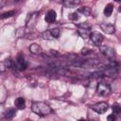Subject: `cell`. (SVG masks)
<instances>
[{"instance_id": "6", "label": "cell", "mask_w": 121, "mask_h": 121, "mask_svg": "<svg viewBox=\"0 0 121 121\" xmlns=\"http://www.w3.org/2000/svg\"><path fill=\"white\" fill-rule=\"evenodd\" d=\"M100 51H101V53L104 56H106L110 60H112L114 58V56H115L114 49L112 47H111V46H108V45H102V46H100Z\"/></svg>"}, {"instance_id": "20", "label": "cell", "mask_w": 121, "mask_h": 121, "mask_svg": "<svg viewBox=\"0 0 121 121\" xmlns=\"http://www.w3.org/2000/svg\"><path fill=\"white\" fill-rule=\"evenodd\" d=\"M4 65H5L6 68H10V67H12V60H5Z\"/></svg>"}, {"instance_id": "18", "label": "cell", "mask_w": 121, "mask_h": 121, "mask_svg": "<svg viewBox=\"0 0 121 121\" xmlns=\"http://www.w3.org/2000/svg\"><path fill=\"white\" fill-rule=\"evenodd\" d=\"M42 37H43V39H46V40H51V39H53V37H52V35H51V33H50V30H46L45 32H43V33L42 34Z\"/></svg>"}, {"instance_id": "13", "label": "cell", "mask_w": 121, "mask_h": 121, "mask_svg": "<svg viewBox=\"0 0 121 121\" xmlns=\"http://www.w3.org/2000/svg\"><path fill=\"white\" fill-rule=\"evenodd\" d=\"M112 10H113V6H112V4H108V5L105 7V9H104V15H105L106 17L111 16Z\"/></svg>"}, {"instance_id": "24", "label": "cell", "mask_w": 121, "mask_h": 121, "mask_svg": "<svg viewBox=\"0 0 121 121\" xmlns=\"http://www.w3.org/2000/svg\"><path fill=\"white\" fill-rule=\"evenodd\" d=\"M5 5V2H0V8H2Z\"/></svg>"}, {"instance_id": "8", "label": "cell", "mask_w": 121, "mask_h": 121, "mask_svg": "<svg viewBox=\"0 0 121 121\" xmlns=\"http://www.w3.org/2000/svg\"><path fill=\"white\" fill-rule=\"evenodd\" d=\"M100 28L107 34H112L114 32V26L110 23H101Z\"/></svg>"}, {"instance_id": "12", "label": "cell", "mask_w": 121, "mask_h": 121, "mask_svg": "<svg viewBox=\"0 0 121 121\" xmlns=\"http://www.w3.org/2000/svg\"><path fill=\"white\" fill-rule=\"evenodd\" d=\"M63 4H64V6H65L66 8H70V9H72V8H75L77 5H78V4H79V1H75V0H65V1H63Z\"/></svg>"}, {"instance_id": "19", "label": "cell", "mask_w": 121, "mask_h": 121, "mask_svg": "<svg viewBox=\"0 0 121 121\" xmlns=\"http://www.w3.org/2000/svg\"><path fill=\"white\" fill-rule=\"evenodd\" d=\"M112 111H113L114 114H119L121 112V107L118 104H114V105H112Z\"/></svg>"}, {"instance_id": "5", "label": "cell", "mask_w": 121, "mask_h": 121, "mask_svg": "<svg viewBox=\"0 0 121 121\" xmlns=\"http://www.w3.org/2000/svg\"><path fill=\"white\" fill-rule=\"evenodd\" d=\"M108 108H109V105L106 102H98V103H95V104L91 106V109L93 111H95V112L99 113V114H102V113L106 112Z\"/></svg>"}, {"instance_id": "22", "label": "cell", "mask_w": 121, "mask_h": 121, "mask_svg": "<svg viewBox=\"0 0 121 121\" xmlns=\"http://www.w3.org/2000/svg\"><path fill=\"white\" fill-rule=\"evenodd\" d=\"M107 121H116V117L114 114H110L107 117Z\"/></svg>"}, {"instance_id": "21", "label": "cell", "mask_w": 121, "mask_h": 121, "mask_svg": "<svg viewBox=\"0 0 121 121\" xmlns=\"http://www.w3.org/2000/svg\"><path fill=\"white\" fill-rule=\"evenodd\" d=\"M69 17H70V19H71V20L76 21V20H78V13H76V12H74V13H71Z\"/></svg>"}, {"instance_id": "3", "label": "cell", "mask_w": 121, "mask_h": 121, "mask_svg": "<svg viewBox=\"0 0 121 121\" xmlns=\"http://www.w3.org/2000/svg\"><path fill=\"white\" fill-rule=\"evenodd\" d=\"M96 93L100 95H108L111 94V87L106 82H99L96 87Z\"/></svg>"}, {"instance_id": "16", "label": "cell", "mask_w": 121, "mask_h": 121, "mask_svg": "<svg viewBox=\"0 0 121 121\" xmlns=\"http://www.w3.org/2000/svg\"><path fill=\"white\" fill-rule=\"evenodd\" d=\"M78 12H81V13L84 14L85 16H88V15L91 13V10H90V9H89L88 7H83V8H81V9H79L78 10Z\"/></svg>"}, {"instance_id": "7", "label": "cell", "mask_w": 121, "mask_h": 121, "mask_svg": "<svg viewBox=\"0 0 121 121\" xmlns=\"http://www.w3.org/2000/svg\"><path fill=\"white\" fill-rule=\"evenodd\" d=\"M90 39L95 45H100L101 43L103 42V35L100 34L99 32H93L90 34Z\"/></svg>"}, {"instance_id": "9", "label": "cell", "mask_w": 121, "mask_h": 121, "mask_svg": "<svg viewBox=\"0 0 121 121\" xmlns=\"http://www.w3.org/2000/svg\"><path fill=\"white\" fill-rule=\"evenodd\" d=\"M44 19H45L46 23H48V24H53V23L56 21V19H57V13H56V11L53 10V9H50V10L46 13Z\"/></svg>"}, {"instance_id": "14", "label": "cell", "mask_w": 121, "mask_h": 121, "mask_svg": "<svg viewBox=\"0 0 121 121\" xmlns=\"http://www.w3.org/2000/svg\"><path fill=\"white\" fill-rule=\"evenodd\" d=\"M15 113H16V112H15V110L14 109H9L7 112H6V114H5V117H6V119L7 120H11L14 116H15Z\"/></svg>"}, {"instance_id": "2", "label": "cell", "mask_w": 121, "mask_h": 121, "mask_svg": "<svg viewBox=\"0 0 121 121\" xmlns=\"http://www.w3.org/2000/svg\"><path fill=\"white\" fill-rule=\"evenodd\" d=\"M78 32V34L81 38L87 39V38L90 37V34H91V26H89L87 23L79 24Z\"/></svg>"}, {"instance_id": "15", "label": "cell", "mask_w": 121, "mask_h": 121, "mask_svg": "<svg viewBox=\"0 0 121 121\" xmlns=\"http://www.w3.org/2000/svg\"><path fill=\"white\" fill-rule=\"evenodd\" d=\"M14 14H15V11H14V10L7 11V12H4V13L0 14V19H6V18H9V17L13 16Z\"/></svg>"}, {"instance_id": "11", "label": "cell", "mask_w": 121, "mask_h": 121, "mask_svg": "<svg viewBox=\"0 0 121 121\" xmlns=\"http://www.w3.org/2000/svg\"><path fill=\"white\" fill-rule=\"evenodd\" d=\"M29 50H30V52L31 53H33V54H41L42 53V47L39 45V44H37V43H33V44H31L30 46H29Z\"/></svg>"}, {"instance_id": "17", "label": "cell", "mask_w": 121, "mask_h": 121, "mask_svg": "<svg viewBox=\"0 0 121 121\" xmlns=\"http://www.w3.org/2000/svg\"><path fill=\"white\" fill-rule=\"evenodd\" d=\"M49 30H50V33H51L53 38L59 37V35H60V29L59 28H53V29H49Z\"/></svg>"}, {"instance_id": "23", "label": "cell", "mask_w": 121, "mask_h": 121, "mask_svg": "<svg viewBox=\"0 0 121 121\" xmlns=\"http://www.w3.org/2000/svg\"><path fill=\"white\" fill-rule=\"evenodd\" d=\"M92 52V50L91 49H87V48H83L82 50H81V54L82 55H88V54H90Z\"/></svg>"}, {"instance_id": "10", "label": "cell", "mask_w": 121, "mask_h": 121, "mask_svg": "<svg viewBox=\"0 0 121 121\" xmlns=\"http://www.w3.org/2000/svg\"><path fill=\"white\" fill-rule=\"evenodd\" d=\"M14 104H15L16 108L19 109V110H23V109H25V107H26V101H25V99H24L23 97H18V98H16Z\"/></svg>"}, {"instance_id": "1", "label": "cell", "mask_w": 121, "mask_h": 121, "mask_svg": "<svg viewBox=\"0 0 121 121\" xmlns=\"http://www.w3.org/2000/svg\"><path fill=\"white\" fill-rule=\"evenodd\" d=\"M31 109L38 115H47L52 112V109L43 102H34Z\"/></svg>"}, {"instance_id": "25", "label": "cell", "mask_w": 121, "mask_h": 121, "mask_svg": "<svg viewBox=\"0 0 121 121\" xmlns=\"http://www.w3.org/2000/svg\"><path fill=\"white\" fill-rule=\"evenodd\" d=\"M78 121H87V120H85V119H83V118H81V119H79Z\"/></svg>"}, {"instance_id": "4", "label": "cell", "mask_w": 121, "mask_h": 121, "mask_svg": "<svg viewBox=\"0 0 121 121\" xmlns=\"http://www.w3.org/2000/svg\"><path fill=\"white\" fill-rule=\"evenodd\" d=\"M12 67H15L16 69H18V70H20V71H24V70L26 69L27 63L26 62L24 57H23L21 54L18 55V57H17V59H16V60H15V62H14V63L12 62Z\"/></svg>"}]
</instances>
